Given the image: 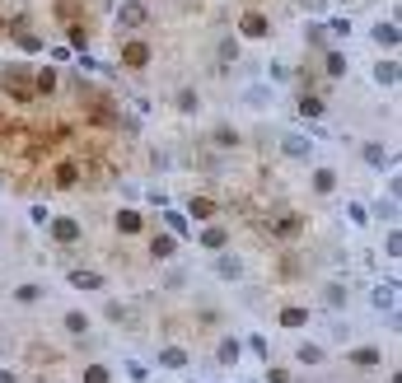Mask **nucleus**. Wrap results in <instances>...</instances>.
Wrapping results in <instances>:
<instances>
[{"label":"nucleus","mask_w":402,"mask_h":383,"mask_svg":"<svg viewBox=\"0 0 402 383\" xmlns=\"http://www.w3.org/2000/svg\"><path fill=\"white\" fill-rule=\"evenodd\" d=\"M370 304L393 313V304H398V285H393V280H388V285H374V299H370Z\"/></svg>","instance_id":"nucleus-11"},{"label":"nucleus","mask_w":402,"mask_h":383,"mask_svg":"<svg viewBox=\"0 0 402 383\" xmlns=\"http://www.w3.org/2000/svg\"><path fill=\"white\" fill-rule=\"evenodd\" d=\"M126 374H131V383H145V379H150V374H145V365H140V360H126Z\"/></svg>","instance_id":"nucleus-30"},{"label":"nucleus","mask_w":402,"mask_h":383,"mask_svg":"<svg viewBox=\"0 0 402 383\" xmlns=\"http://www.w3.org/2000/svg\"><path fill=\"white\" fill-rule=\"evenodd\" d=\"M230 61H239V43L225 38V43H220V66H230Z\"/></svg>","instance_id":"nucleus-25"},{"label":"nucleus","mask_w":402,"mask_h":383,"mask_svg":"<svg viewBox=\"0 0 402 383\" xmlns=\"http://www.w3.org/2000/svg\"><path fill=\"white\" fill-rule=\"evenodd\" d=\"M24 75H29V70H19V66H15V70H10V75H5V89H15L19 93V98H29V84H24Z\"/></svg>","instance_id":"nucleus-17"},{"label":"nucleus","mask_w":402,"mask_h":383,"mask_svg":"<svg viewBox=\"0 0 402 383\" xmlns=\"http://www.w3.org/2000/svg\"><path fill=\"white\" fill-rule=\"evenodd\" d=\"M145 57H150V52H145V47H140V43H131V47H126V61H131V66H140V61H145Z\"/></svg>","instance_id":"nucleus-32"},{"label":"nucleus","mask_w":402,"mask_h":383,"mask_svg":"<svg viewBox=\"0 0 402 383\" xmlns=\"http://www.w3.org/2000/svg\"><path fill=\"white\" fill-rule=\"evenodd\" d=\"M299 360H309V365H318V360H323V351H318V346H299Z\"/></svg>","instance_id":"nucleus-37"},{"label":"nucleus","mask_w":402,"mask_h":383,"mask_svg":"<svg viewBox=\"0 0 402 383\" xmlns=\"http://www.w3.org/2000/svg\"><path fill=\"white\" fill-rule=\"evenodd\" d=\"M244 103L248 107H271V103H276V89H271V84H248Z\"/></svg>","instance_id":"nucleus-3"},{"label":"nucleus","mask_w":402,"mask_h":383,"mask_svg":"<svg viewBox=\"0 0 402 383\" xmlns=\"http://www.w3.org/2000/svg\"><path fill=\"white\" fill-rule=\"evenodd\" d=\"M38 89H57V70H52V66H47L43 75H38Z\"/></svg>","instance_id":"nucleus-36"},{"label":"nucleus","mask_w":402,"mask_h":383,"mask_svg":"<svg viewBox=\"0 0 402 383\" xmlns=\"http://www.w3.org/2000/svg\"><path fill=\"white\" fill-rule=\"evenodd\" d=\"M173 248H178V239H173V234H159L155 243H150V253H155V257H173Z\"/></svg>","instance_id":"nucleus-20"},{"label":"nucleus","mask_w":402,"mask_h":383,"mask_svg":"<svg viewBox=\"0 0 402 383\" xmlns=\"http://www.w3.org/2000/svg\"><path fill=\"white\" fill-rule=\"evenodd\" d=\"M84 383H108V369H103V365H89V369H84Z\"/></svg>","instance_id":"nucleus-31"},{"label":"nucleus","mask_w":402,"mask_h":383,"mask_svg":"<svg viewBox=\"0 0 402 383\" xmlns=\"http://www.w3.org/2000/svg\"><path fill=\"white\" fill-rule=\"evenodd\" d=\"M183 280H187V271H183V266H173L169 276H164V285H169V290H178V285H183Z\"/></svg>","instance_id":"nucleus-34"},{"label":"nucleus","mask_w":402,"mask_h":383,"mask_svg":"<svg viewBox=\"0 0 402 383\" xmlns=\"http://www.w3.org/2000/svg\"><path fill=\"white\" fill-rule=\"evenodd\" d=\"M370 38H374V47H388V52H393V47H398V24H393V19H379V24H374L370 29Z\"/></svg>","instance_id":"nucleus-6"},{"label":"nucleus","mask_w":402,"mask_h":383,"mask_svg":"<svg viewBox=\"0 0 402 383\" xmlns=\"http://www.w3.org/2000/svg\"><path fill=\"white\" fill-rule=\"evenodd\" d=\"M304 5V15H327V0H299Z\"/></svg>","instance_id":"nucleus-35"},{"label":"nucleus","mask_w":402,"mask_h":383,"mask_svg":"<svg viewBox=\"0 0 402 383\" xmlns=\"http://www.w3.org/2000/svg\"><path fill=\"white\" fill-rule=\"evenodd\" d=\"M61 327L70 332V337H89V313H84V308H70V313L61 318Z\"/></svg>","instance_id":"nucleus-7"},{"label":"nucleus","mask_w":402,"mask_h":383,"mask_svg":"<svg viewBox=\"0 0 402 383\" xmlns=\"http://www.w3.org/2000/svg\"><path fill=\"white\" fill-rule=\"evenodd\" d=\"M0 383H19V379H15V374H10V369H0Z\"/></svg>","instance_id":"nucleus-39"},{"label":"nucleus","mask_w":402,"mask_h":383,"mask_svg":"<svg viewBox=\"0 0 402 383\" xmlns=\"http://www.w3.org/2000/svg\"><path fill=\"white\" fill-rule=\"evenodd\" d=\"M52 239H61V243H75V239H80V225L70 220V215H61V220H52Z\"/></svg>","instance_id":"nucleus-8"},{"label":"nucleus","mask_w":402,"mask_h":383,"mask_svg":"<svg viewBox=\"0 0 402 383\" xmlns=\"http://www.w3.org/2000/svg\"><path fill=\"white\" fill-rule=\"evenodd\" d=\"M220 360L234 365V360H239V341H225V346H220Z\"/></svg>","instance_id":"nucleus-33"},{"label":"nucleus","mask_w":402,"mask_h":383,"mask_svg":"<svg viewBox=\"0 0 402 383\" xmlns=\"http://www.w3.org/2000/svg\"><path fill=\"white\" fill-rule=\"evenodd\" d=\"M159 365H164V369H183L187 351H183V346H164V351H159Z\"/></svg>","instance_id":"nucleus-15"},{"label":"nucleus","mask_w":402,"mask_h":383,"mask_svg":"<svg viewBox=\"0 0 402 383\" xmlns=\"http://www.w3.org/2000/svg\"><path fill=\"white\" fill-rule=\"evenodd\" d=\"M117 230H122V234H136V230H140V215H136V211H122V215H117Z\"/></svg>","instance_id":"nucleus-24"},{"label":"nucleus","mask_w":402,"mask_h":383,"mask_svg":"<svg viewBox=\"0 0 402 383\" xmlns=\"http://www.w3.org/2000/svg\"><path fill=\"white\" fill-rule=\"evenodd\" d=\"M299 322H309V308H285L281 313V327H299Z\"/></svg>","instance_id":"nucleus-23"},{"label":"nucleus","mask_w":402,"mask_h":383,"mask_svg":"<svg viewBox=\"0 0 402 383\" xmlns=\"http://www.w3.org/2000/svg\"><path fill=\"white\" fill-rule=\"evenodd\" d=\"M313 192H318V197L337 192V173H332V169H313Z\"/></svg>","instance_id":"nucleus-12"},{"label":"nucleus","mask_w":402,"mask_h":383,"mask_svg":"<svg viewBox=\"0 0 402 383\" xmlns=\"http://www.w3.org/2000/svg\"><path fill=\"white\" fill-rule=\"evenodd\" d=\"M351 360H356V365H379V351H374V346H360Z\"/></svg>","instance_id":"nucleus-27"},{"label":"nucleus","mask_w":402,"mask_h":383,"mask_svg":"<svg viewBox=\"0 0 402 383\" xmlns=\"http://www.w3.org/2000/svg\"><path fill=\"white\" fill-rule=\"evenodd\" d=\"M117 24H122V29H140V24H145V5H140V0H126L122 10H117Z\"/></svg>","instance_id":"nucleus-4"},{"label":"nucleus","mask_w":402,"mask_h":383,"mask_svg":"<svg viewBox=\"0 0 402 383\" xmlns=\"http://www.w3.org/2000/svg\"><path fill=\"white\" fill-rule=\"evenodd\" d=\"M267 70H271V84H285V80H290V66L285 61H271Z\"/></svg>","instance_id":"nucleus-26"},{"label":"nucleus","mask_w":402,"mask_h":383,"mask_svg":"<svg viewBox=\"0 0 402 383\" xmlns=\"http://www.w3.org/2000/svg\"><path fill=\"white\" fill-rule=\"evenodd\" d=\"M43 285H19L15 290V304H24V308H33V304H43Z\"/></svg>","instance_id":"nucleus-13"},{"label":"nucleus","mask_w":402,"mask_h":383,"mask_svg":"<svg viewBox=\"0 0 402 383\" xmlns=\"http://www.w3.org/2000/svg\"><path fill=\"white\" fill-rule=\"evenodd\" d=\"M323 304H327V308H341V304H346V285H341V280H327V285H323Z\"/></svg>","instance_id":"nucleus-14"},{"label":"nucleus","mask_w":402,"mask_h":383,"mask_svg":"<svg viewBox=\"0 0 402 383\" xmlns=\"http://www.w3.org/2000/svg\"><path fill=\"white\" fill-rule=\"evenodd\" d=\"M281 150L290 154V159H313V140L304 136V131H285V136H281Z\"/></svg>","instance_id":"nucleus-1"},{"label":"nucleus","mask_w":402,"mask_h":383,"mask_svg":"<svg viewBox=\"0 0 402 383\" xmlns=\"http://www.w3.org/2000/svg\"><path fill=\"white\" fill-rule=\"evenodd\" d=\"M267 33V19L262 15H244V38H262Z\"/></svg>","instance_id":"nucleus-21"},{"label":"nucleus","mask_w":402,"mask_h":383,"mask_svg":"<svg viewBox=\"0 0 402 383\" xmlns=\"http://www.w3.org/2000/svg\"><path fill=\"white\" fill-rule=\"evenodd\" d=\"M299 112H304V117H323V103H318V98H299Z\"/></svg>","instance_id":"nucleus-29"},{"label":"nucleus","mask_w":402,"mask_h":383,"mask_svg":"<svg viewBox=\"0 0 402 383\" xmlns=\"http://www.w3.org/2000/svg\"><path fill=\"white\" fill-rule=\"evenodd\" d=\"M365 164H370V169H393V150L379 145V140H370V145H365Z\"/></svg>","instance_id":"nucleus-5"},{"label":"nucleus","mask_w":402,"mask_h":383,"mask_svg":"<svg viewBox=\"0 0 402 383\" xmlns=\"http://www.w3.org/2000/svg\"><path fill=\"white\" fill-rule=\"evenodd\" d=\"M164 225H169V234H173V239H187V220H183L178 211H169V215H164Z\"/></svg>","instance_id":"nucleus-22"},{"label":"nucleus","mask_w":402,"mask_h":383,"mask_svg":"<svg viewBox=\"0 0 402 383\" xmlns=\"http://www.w3.org/2000/svg\"><path fill=\"white\" fill-rule=\"evenodd\" d=\"M173 107H178L183 117H197V112H201V93L192 89V84H183V89L173 93Z\"/></svg>","instance_id":"nucleus-2"},{"label":"nucleus","mask_w":402,"mask_h":383,"mask_svg":"<svg viewBox=\"0 0 402 383\" xmlns=\"http://www.w3.org/2000/svg\"><path fill=\"white\" fill-rule=\"evenodd\" d=\"M402 253V239H398V230H388V257H398Z\"/></svg>","instance_id":"nucleus-38"},{"label":"nucleus","mask_w":402,"mask_h":383,"mask_svg":"<svg viewBox=\"0 0 402 383\" xmlns=\"http://www.w3.org/2000/svg\"><path fill=\"white\" fill-rule=\"evenodd\" d=\"M374 84H379V89H393V84H398V61H379L374 66Z\"/></svg>","instance_id":"nucleus-10"},{"label":"nucleus","mask_w":402,"mask_h":383,"mask_svg":"<svg viewBox=\"0 0 402 383\" xmlns=\"http://www.w3.org/2000/svg\"><path fill=\"white\" fill-rule=\"evenodd\" d=\"M346 66H351V61H346V52H327V75H332V80L346 75Z\"/></svg>","instance_id":"nucleus-18"},{"label":"nucleus","mask_w":402,"mask_h":383,"mask_svg":"<svg viewBox=\"0 0 402 383\" xmlns=\"http://www.w3.org/2000/svg\"><path fill=\"white\" fill-rule=\"evenodd\" d=\"M216 276L220 280H239V276H244V262L225 253V257H216Z\"/></svg>","instance_id":"nucleus-9"},{"label":"nucleus","mask_w":402,"mask_h":383,"mask_svg":"<svg viewBox=\"0 0 402 383\" xmlns=\"http://www.w3.org/2000/svg\"><path fill=\"white\" fill-rule=\"evenodd\" d=\"M70 285H80V290H98L103 276H98V271H70Z\"/></svg>","instance_id":"nucleus-16"},{"label":"nucleus","mask_w":402,"mask_h":383,"mask_svg":"<svg viewBox=\"0 0 402 383\" xmlns=\"http://www.w3.org/2000/svg\"><path fill=\"white\" fill-rule=\"evenodd\" d=\"M225 239H230V234H225V225H211V230H201V243H206V248H225Z\"/></svg>","instance_id":"nucleus-19"},{"label":"nucleus","mask_w":402,"mask_h":383,"mask_svg":"<svg viewBox=\"0 0 402 383\" xmlns=\"http://www.w3.org/2000/svg\"><path fill=\"white\" fill-rule=\"evenodd\" d=\"M216 145H239V131L234 126H216Z\"/></svg>","instance_id":"nucleus-28"}]
</instances>
